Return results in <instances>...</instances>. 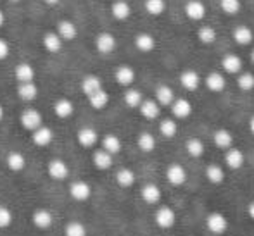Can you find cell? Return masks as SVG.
I'll return each mask as SVG.
<instances>
[{
    "label": "cell",
    "mask_w": 254,
    "mask_h": 236,
    "mask_svg": "<svg viewBox=\"0 0 254 236\" xmlns=\"http://www.w3.org/2000/svg\"><path fill=\"white\" fill-rule=\"evenodd\" d=\"M19 123H21V126H23V130L33 133L37 128H40L42 124H44V117H42L40 110L33 109V107H26V109L21 112Z\"/></svg>",
    "instance_id": "obj_1"
},
{
    "label": "cell",
    "mask_w": 254,
    "mask_h": 236,
    "mask_svg": "<svg viewBox=\"0 0 254 236\" xmlns=\"http://www.w3.org/2000/svg\"><path fill=\"white\" fill-rule=\"evenodd\" d=\"M154 223L161 230H171L175 226V223H177V214H175V210L171 207L161 205L154 212Z\"/></svg>",
    "instance_id": "obj_2"
},
{
    "label": "cell",
    "mask_w": 254,
    "mask_h": 236,
    "mask_svg": "<svg viewBox=\"0 0 254 236\" xmlns=\"http://www.w3.org/2000/svg\"><path fill=\"white\" fill-rule=\"evenodd\" d=\"M69 166L63 159H51L47 164V174L54 181H66L69 178Z\"/></svg>",
    "instance_id": "obj_3"
},
{
    "label": "cell",
    "mask_w": 254,
    "mask_h": 236,
    "mask_svg": "<svg viewBox=\"0 0 254 236\" xmlns=\"http://www.w3.org/2000/svg\"><path fill=\"white\" fill-rule=\"evenodd\" d=\"M94 45L99 53L107 55V53H113L114 50H116L118 42L113 33H109V31H101V33H97V37H95Z\"/></svg>",
    "instance_id": "obj_4"
},
{
    "label": "cell",
    "mask_w": 254,
    "mask_h": 236,
    "mask_svg": "<svg viewBox=\"0 0 254 236\" xmlns=\"http://www.w3.org/2000/svg\"><path fill=\"white\" fill-rule=\"evenodd\" d=\"M69 196L74 202H87L92 196V187L83 180H74L69 185Z\"/></svg>",
    "instance_id": "obj_5"
},
{
    "label": "cell",
    "mask_w": 254,
    "mask_h": 236,
    "mask_svg": "<svg viewBox=\"0 0 254 236\" xmlns=\"http://www.w3.org/2000/svg\"><path fill=\"white\" fill-rule=\"evenodd\" d=\"M114 80H116V83L120 85V87L130 88L131 85L135 83V80H137V73H135L133 67L128 66V64H121V66H118L116 71H114Z\"/></svg>",
    "instance_id": "obj_6"
},
{
    "label": "cell",
    "mask_w": 254,
    "mask_h": 236,
    "mask_svg": "<svg viewBox=\"0 0 254 236\" xmlns=\"http://www.w3.org/2000/svg\"><path fill=\"white\" fill-rule=\"evenodd\" d=\"M31 223H33V226L37 228V230L47 231V230H51L54 224V214L49 209L40 207V209L33 210V214H31Z\"/></svg>",
    "instance_id": "obj_7"
},
{
    "label": "cell",
    "mask_w": 254,
    "mask_h": 236,
    "mask_svg": "<svg viewBox=\"0 0 254 236\" xmlns=\"http://www.w3.org/2000/svg\"><path fill=\"white\" fill-rule=\"evenodd\" d=\"M76 142L81 148H94L95 145L99 143V133L95 128L92 126H85L80 128L76 133Z\"/></svg>",
    "instance_id": "obj_8"
},
{
    "label": "cell",
    "mask_w": 254,
    "mask_h": 236,
    "mask_svg": "<svg viewBox=\"0 0 254 236\" xmlns=\"http://www.w3.org/2000/svg\"><path fill=\"white\" fill-rule=\"evenodd\" d=\"M206 226L213 235H223L228 230V219L221 212H211L206 217Z\"/></svg>",
    "instance_id": "obj_9"
},
{
    "label": "cell",
    "mask_w": 254,
    "mask_h": 236,
    "mask_svg": "<svg viewBox=\"0 0 254 236\" xmlns=\"http://www.w3.org/2000/svg\"><path fill=\"white\" fill-rule=\"evenodd\" d=\"M56 33L63 42H73L78 37V26L71 19H61L57 23Z\"/></svg>",
    "instance_id": "obj_10"
},
{
    "label": "cell",
    "mask_w": 254,
    "mask_h": 236,
    "mask_svg": "<svg viewBox=\"0 0 254 236\" xmlns=\"http://www.w3.org/2000/svg\"><path fill=\"white\" fill-rule=\"evenodd\" d=\"M166 180L173 187H182L187 181V171L182 164H171L166 169Z\"/></svg>",
    "instance_id": "obj_11"
},
{
    "label": "cell",
    "mask_w": 254,
    "mask_h": 236,
    "mask_svg": "<svg viewBox=\"0 0 254 236\" xmlns=\"http://www.w3.org/2000/svg\"><path fill=\"white\" fill-rule=\"evenodd\" d=\"M31 142H33V145L40 146V148H45V146H49L51 143L54 142V131L52 128L45 126V124H42L40 128H37V130L31 133Z\"/></svg>",
    "instance_id": "obj_12"
},
{
    "label": "cell",
    "mask_w": 254,
    "mask_h": 236,
    "mask_svg": "<svg viewBox=\"0 0 254 236\" xmlns=\"http://www.w3.org/2000/svg\"><path fill=\"white\" fill-rule=\"evenodd\" d=\"M80 88L87 96L94 95L95 92H99V90H102V88H104L102 78L97 76V74H85V76L81 78Z\"/></svg>",
    "instance_id": "obj_13"
},
{
    "label": "cell",
    "mask_w": 254,
    "mask_h": 236,
    "mask_svg": "<svg viewBox=\"0 0 254 236\" xmlns=\"http://www.w3.org/2000/svg\"><path fill=\"white\" fill-rule=\"evenodd\" d=\"M14 78L17 83H31L37 78V71L30 62H19L14 69Z\"/></svg>",
    "instance_id": "obj_14"
},
{
    "label": "cell",
    "mask_w": 254,
    "mask_h": 236,
    "mask_svg": "<svg viewBox=\"0 0 254 236\" xmlns=\"http://www.w3.org/2000/svg\"><path fill=\"white\" fill-rule=\"evenodd\" d=\"M5 166H7V169L12 171V173H21V171L26 169V157H24V153L19 152V150H12V152L7 153Z\"/></svg>",
    "instance_id": "obj_15"
},
{
    "label": "cell",
    "mask_w": 254,
    "mask_h": 236,
    "mask_svg": "<svg viewBox=\"0 0 254 236\" xmlns=\"http://www.w3.org/2000/svg\"><path fill=\"white\" fill-rule=\"evenodd\" d=\"M204 83H206V88L213 94H221V92L227 88V80L221 73L218 71H211L206 78H204Z\"/></svg>",
    "instance_id": "obj_16"
},
{
    "label": "cell",
    "mask_w": 254,
    "mask_h": 236,
    "mask_svg": "<svg viewBox=\"0 0 254 236\" xmlns=\"http://www.w3.org/2000/svg\"><path fill=\"white\" fill-rule=\"evenodd\" d=\"M52 107H54V114H56L59 119H69V117L74 114L73 100L66 98V96H63V98H57L56 102H54Z\"/></svg>",
    "instance_id": "obj_17"
},
{
    "label": "cell",
    "mask_w": 254,
    "mask_h": 236,
    "mask_svg": "<svg viewBox=\"0 0 254 236\" xmlns=\"http://www.w3.org/2000/svg\"><path fill=\"white\" fill-rule=\"evenodd\" d=\"M185 16L192 21H201L206 16V5H204L202 0H189L184 7Z\"/></svg>",
    "instance_id": "obj_18"
},
{
    "label": "cell",
    "mask_w": 254,
    "mask_h": 236,
    "mask_svg": "<svg viewBox=\"0 0 254 236\" xmlns=\"http://www.w3.org/2000/svg\"><path fill=\"white\" fill-rule=\"evenodd\" d=\"M42 45L49 53H59L64 47V42L61 40L56 31H45L42 37Z\"/></svg>",
    "instance_id": "obj_19"
},
{
    "label": "cell",
    "mask_w": 254,
    "mask_h": 236,
    "mask_svg": "<svg viewBox=\"0 0 254 236\" xmlns=\"http://www.w3.org/2000/svg\"><path fill=\"white\" fill-rule=\"evenodd\" d=\"M180 83L187 92H195L201 87V76L195 69H185L180 74Z\"/></svg>",
    "instance_id": "obj_20"
},
{
    "label": "cell",
    "mask_w": 254,
    "mask_h": 236,
    "mask_svg": "<svg viewBox=\"0 0 254 236\" xmlns=\"http://www.w3.org/2000/svg\"><path fill=\"white\" fill-rule=\"evenodd\" d=\"M138 110H140V116L145 117V119H149V121L157 119V117H159V114H161L159 103H157L156 100H152V98H144V100H142V103L138 105Z\"/></svg>",
    "instance_id": "obj_21"
},
{
    "label": "cell",
    "mask_w": 254,
    "mask_h": 236,
    "mask_svg": "<svg viewBox=\"0 0 254 236\" xmlns=\"http://www.w3.org/2000/svg\"><path fill=\"white\" fill-rule=\"evenodd\" d=\"M225 164H227V167L232 171L241 169V167L244 166V153H242V150L234 148V146L225 150Z\"/></svg>",
    "instance_id": "obj_22"
},
{
    "label": "cell",
    "mask_w": 254,
    "mask_h": 236,
    "mask_svg": "<svg viewBox=\"0 0 254 236\" xmlns=\"http://www.w3.org/2000/svg\"><path fill=\"white\" fill-rule=\"evenodd\" d=\"M242 59L237 53H227V55L221 59V67L227 74H239L242 73Z\"/></svg>",
    "instance_id": "obj_23"
},
{
    "label": "cell",
    "mask_w": 254,
    "mask_h": 236,
    "mask_svg": "<svg viewBox=\"0 0 254 236\" xmlns=\"http://www.w3.org/2000/svg\"><path fill=\"white\" fill-rule=\"evenodd\" d=\"M170 109L175 119H185V117H189L192 114V103L187 98H175Z\"/></svg>",
    "instance_id": "obj_24"
},
{
    "label": "cell",
    "mask_w": 254,
    "mask_h": 236,
    "mask_svg": "<svg viewBox=\"0 0 254 236\" xmlns=\"http://www.w3.org/2000/svg\"><path fill=\"white\" fill-rule=\"evenodd\" d=\"M213 142L218 148L228 150L234 145V135H232V131L227 130V128H220V130H216L213 133Z\"/></svg>",
    "instance_id": "obj_25"
},
{
    "label": "cell",
    "mask_w": 254,
    "mask_h": 236,
    "mask_svg": "<svg viewBox=\"0 0 254 236\" xmlns=\"http://www.w3.org/2000/svg\"><path fill=\"white\" fill-rule=\"evenodd\" d=\"M111 14L116 21H127L131 16V5L127 0H114L111 3Z\"/></svg>",
    "instance_id": "obj_26"
},
{
    "label": "cell",
    "mask_w": 254,
    "mask_h": 236,
    "mask_svg": "<svg viewBox=\"0 0 254 236\" xmlns=\"http://www.w3.org/2000/svg\"><path fill=\"white\" fill-rule=\"evenodd\" d=\"M101 148L106 150L107 153H111V155H116V153L121 152V148H123V142H121V138L118 137V135H106V137L101 140Z\"/></svg>",
    "instance_id": "obj_27"
},
{
    "label": "cell",
    "mask_w": 254,
    "mask_h": 236,
    "mask_svg": "<svg viewBox=\"0 0 254 236\" xmlns=\"http://www.w3.org/2000/svg\"><path fill=\"white\" fill-rule=\"evenodd\" d=\"M154 94H156V98L154 100L159 103V107H170L175 100V92L170 85H159Z\"/></svg>",
    "instance_id": "obj_28"
},
{
    "label": "cell",
    "mask_w": 254,
    "mask_h": 236,
    "mask_svg": "<svg viewBox=\"0 0 254 236\" xmlns=\"http://www.w3.org/2000/svg\"><path fill=\"white\" fill-rule=\"evenodd\" d=\"M140 196L145 203H149V205H156V203H159V200H161V188L157 187L156 183H147V185L142 187Z\"/></svg>",
    "instance_id": "obj_29"
},
{
    "label": "cell",
    "mask_w": 254,
    "mask_h": 236,
    "mask_svg": "<svg viewBox=\"0 0 254 236\" xmlns=\"http://www.w3.org/2000/svg\"><path fill=\"white\" fill-rule=\"evenodd\" d=\"M232 38H234V42L237 45H242V47H246V45H251L253 44L254 33H253L251 28L246 26V24H242V26L235 28L234 33H232Z\"/></svg>",
    "instance_id": "obj_30"
},
{
    "label": "cell",
    "mask_w": 254,
    "mask_h": 236,
    "mask_svg": "<svg viewBox=\"0 0 254 236\" xmlns=\"http://www.w3.org/2000/svg\"><path fill=\"white\" fill-rule=\"evenodd\" d=\"M133 44H135V47H137V50H140L142 53H149L156 48V38H154L151 33L142 31V33H138L137 37H135Z\"/></svg>",
    "instance_id": "obj_31"
},
{
    "label": "cell",
    "mask_w": 254,
    "mask_h": 236,
    "mask_svg": "<svg viewBox=\"0 0 254 236\" xmlns=\"http://www.w3.org/2000/svg\"><path fill=\"white\" fill-rule=\"evenodd\" d=\"M17 96H19L23 102H33L38 96V87L35 81L31 83H17Z\"/></svg>",
    "instance_id": "obj_32"
},
{
    "label": "cell",
    "mask_w": 254,
    "mask_h": 236,
    "mask_svg": "<svg viewBox=\"0 0 254 236\" xmlns=\"http://www.w3.org/2000/svg\"><path fill=\"white\" fill-rule=\"evenodd\" d=\"M92 162H94L95 169L99 171H107L113 167V155L111 153H107L106 150L99 148L94 152V155H92Z\"/></svg>",
    "instance_id": "obj_33"
},
{
    "label": "cell",
    "mask_w": 254,
    "mask_h": 236,
    "mask_svg": "<svg viewBox=\"0 0 254 236\" xmlns=\"http://www.w3.org/2000/svg\"><path fill=\"white\" fill-rule=\"evenodd\" d=\"M114 180H116L118 187L121 188H131L135 185V173L130 169V167H121V169L116 171V174H114Z\"/></svg>",
    "instance_id": "obj_34"
},
{
    "label": "cell",
    "mask_w": 254,
    "mask_h": 236,
    "mask_svg": "<svg viewBox=\"0 0 254 236\" xmlns=\"http://www.w3.org/2000/svg\"><path fill=\"white\" fill-rule=\"evenodd\" d=\"M204 174H206V180L213 185H221L225 181V171L218 164H209L206 167V173Z\"/></svg>",
    "instance_id": "obj_35"
},
{
    "label": "cell",
    "mask_w": 254,
    "mask_h": 236,
    "mask_svg": "<svg viewBox=\"0 0 254 236\" xmlns=\"http://www.w3.org/2000/svg\"><path fill=\"white\" fill-rule=\"evenodd\" d=\"M87 98H88V103L92 105V109H95V110L106 109L107 103H109V94H107L104 88H102V90H99V92H95L94 95L87 96Z\"/></svg>",
    "instance_id": "obj_36"
},
{
    "label": "cell",
    "mask_w": 254,
    "mask_h": 236,
    "mask_svg": "<svg viewBox=\"0 0 254 236\" xmlns=\"http://www.w3.org/2000/svg\"><path fill=\"white\" fill-rule=\"evenodd\" d=\"M156 138H154V135L147 133V131H144V133L138 135L137 138V146L142 150L144 153H151L154 152V148H156Z\"/></svg>",
    "instance_id": "obj_37"
},
{
    "label": "cell",
    "mask_w": 254,
    "mask_h": 236,
    "mask_svg": "<svg viewBox=\"0 0 254 236\" xmlns=\"http://www.w3.org/2000/svg\"><path fill=\"white\" fill-rule=\"evenodd\" d=\"M123 100L130 109H138V105L142 103L144 96H142V92L137 90V88H127L123 95Z\"/></svg>",
    "instance_id": "obj_38"
},
{
    "label": "cell",
    "mask_w": 254,
    "mask_h": 236,
    "mask_svg": "<svg viewBox=\"0 0 254 236\" xmlns=\"http://www.w3.org/2000/svg\"><path fill=\"white\" fill-rule=\"evenodd\" d=\"M216 30H214L213 26H207V24H204L197 30V38L199 42H201L202 45H213L214 42H216Z\"/></svg>",
    "instance_id": "obj_39"
},
{
    "label": "cell",
    "mask_w": 254,
    "mask_h": 236,
    "mask_svg": "<svg viewBox=\"0 0 254 236\" xmlns=\"http://www.w3.org/2000/svg\"><path fill=\"white\" fill-rule=\"evenodd\" d=\"M88 231H87V226H85L81 221H69L66 223L64 226V236H87Z\"/></svg>",
    "instance_id": "obj_40"
},
{
    "label": "cell",
    "mask_w": 254,
    "mask_h": 236,
    "mask_svg": "<svg viewBox=\"0 0 254 236\" xmlns=\"http://www.w3.org/2000/svg\"><path fill=\"white\" fill-rule=\"evenodd\" d=\"M185 150H187V153L190 157L197 159V157H201L204 153V143L201 138H189L185 142Z\"/></svg>",
    "instance_id": "obj_41"
},
{
    "label": "cell",
    "mask_w": 254,
    "mask_h": 236,
    "mask_svg": "<svg viewBox=\"0 0 254 236\" xmlns=\"http://www.w3.org/2000/svg\"><path fill=\"white\" fill-rule=\"evenodd\" d=\"M159 133L163 135L164 138H175L177 137V133H178V124H177V121H173V119H163L159 123Z\"/></svg>",
    "instance_id": "obj_42"
},
{
    "label": "cell",
    "mask_w": 254,
    "mask_h": 236,
    "mask_svg": "<svg viewBox=\"0 0 254 236\" xmlns=\"http://www.w3.org/2000/svg\"><path fill=\"white\" fill-rule=\"evenodd\" d=\"M144 9L151 16H161L166 10V0H144Z\"/></svg>",
    "instance_id": "obj_43"
},
{
    "label": "cell",
    "mask_w": 254,
    "mask_h": 236,
    "mask_svg": "<svg viewBox=\"0 0 254 236\" xmlns=\"http://www.w3.org/2000/svg\"><path fill=\"white\" fill-rule=\"evenodd\" d=\"M237 87L241 88L242 92H253L254 90V74L249 73V71L239 73L237 74Z\"/></svg>",
    "instance_id": "obj_44"
},
{
    "label": "cell",
    "mask_w": 254,
    "mask_h": 236,
    "mask_svg": "<svg viewBox=\"0 0 254 236\" xmlns=\"http://www.w3.org/2000/svg\"><path fill=\"white\" fill-rule=\"evenodd\" d=\"M14 223V214L10 210V207L0 203V230H7Z\"/></svg>",
    "instance_id": "obj_45"
},
{
    "label": "cell",
    "mask_w": 254,
    "mask_h": 236,
    "mask_svg": "<svg viewBox=\"0 0 254 236\" xmlns=\"http://www.w3.org/2000/svg\"><path fill=\"white\" fill-rule=\"evenodd\" d=\"M220 7L225 14H230V16H235V14L241 12L242 2L241 0H220Z\"/></svg>",
    "instance_id": "obj_46"
},
{
    "label": "cell",
    "mask_w": 254,
    "mask_h": 236,
    "mask_svg": "<svg viewBox=\"0 0 254 236\" xmlns=\"http://www.w3.org/2000/svg\"><path fill=\"white\" fill-rule=\"evenodd\" d=\"M10 55V44L5 38H0V60H5Z\"/></svg>",
    "instance_id": "obj_47"
},
{
    "label": "cell",
    "mask_w": 254,
    "mask_h": 236,
    "mask_svg": "<svg viewBox=\"0 0 254 236\" xmlns=\"http://www.w3.org/2000/svg\"><path fill=\"white\" fill-rule=\"evenodd\" d=\"M248 214H249V217H251V219L254 221V202H251L248 205Z\"/></svg>",
    "instance_id": "obj_48"
},
{
    "label": "cell",
    "mask_w": 254,
    "mask_h": 236,
    "mask_svg": "<svg viewBox=\"0 0 254 236\" xmlns=\"http://www.w3.org/2000/svg\"><path fill=\"white\" fill-rule=\"evenodd\" d=\"M5 24V14H3V10H0V28Z\"/></svg>",
    "instance_id": "obj_49"
},
{
    "label": "cell",
    "mask_w": 254,
    "mask_h": 236,
    "mask_svg": "<svg viewBox=\"0 0 254 236\" xmlns=\"http://www.w3.org/2000/svg\"><path fill=\"white\" fill-rule=\"evenodd\" d=\"M249 130H251V133L254 135V114L251 116V119H249Z\"/></svg>",
    "instance_id": "obj_50"
},
{
    "label": "cell",
    "mask_w": 254,
    "mask_h": 236,
    "mask_svg": "<svg viewBox=\"0 0 254 236\" xmlns=\"http://www.w3.org/2000/svg\"><path fill=\"white\" fill-rule=\"evenodd\" d=\"M45 3H47V5H57V3L61 2V0H44Z\"/></svg>",
    "instance_id": "obj_51"
},
{
    "label": "cell",
    "mask_w": 254,
    "mask_h": 236,
    "mask_svg": "<svg viewBox=\"0 0 254 236\" xmlns=\"http://www.w3.org/2000/svg\"><path fill=\"white\" fill-rule=\"evenodd\" d=\"M3 116H5V110H3V105H2V102H0V121L3 119Z\"/></svg>",
    "instance_id": "obj_52"
},
{
    "label": "cell",
    "mask_w": 254,
    "mask_h": 236,
    "mask_svg": "<svg viewBox=\"0 0 254 236\" xmlns=\"http://www.w3.org/2000/svg\"><path fill=\"white\" fill-rule=\"evenodd\" d=\"M251 60H253V64H254V48H253V52H251Z\"/></svg>",
    "instance_id": "obj_53"
},
{
    "label": "cell",
    "mask_w": 254,
    "mask_h": 236,
    "mask_svg": "<svg viewBox=\"0 0 254 236\" xmlns=\"http://www.w3.org/2000/svg\"><path fill=\"white\" fill-rule=\"evenodd\" d=\"M9 2H12V3H19L21 0H9Z\"/></svg>",
    "instance_id": "obj_54"
}]
</instances>
